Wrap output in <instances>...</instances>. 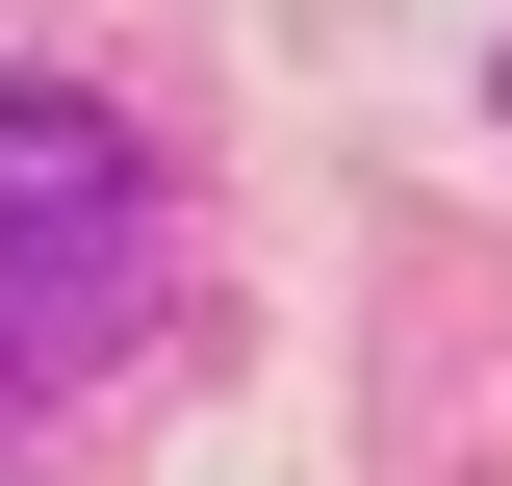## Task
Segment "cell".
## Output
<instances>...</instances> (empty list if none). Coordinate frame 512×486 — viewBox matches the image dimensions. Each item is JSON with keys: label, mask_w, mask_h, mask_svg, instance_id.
<instances>
[{"label": "cell", "mask_w": 512, "mask_h": 486, "mask_svg": "<svg viewBox=\"0 0 512 486\" xmlns=\"http://www.w3.org/2000/svg\"><path fill=\"white\" fill-rule=\"evenodd\" d=\"M103 333H128V256H103V282H0V435L52 410V384L103 359Z\"/></svg>", "instance_id": "cell-2"}, {"label": "cell", "mask_w": 512, "mask_h": 486, "mask_svg": "<svg viewBox=\"0 0 512 486\" xmlns=\"http://www.w3.org/2000/svg\"><path fill=\"white\" fill-rule=\"evenodd\" d=\"M154 231V154H128L103 77H0V282H103Z\"/></svg>", "instance_id": "cell-1"}]
</instances>
